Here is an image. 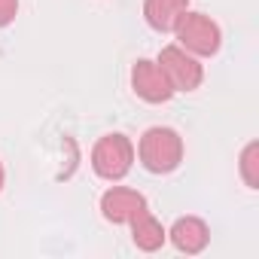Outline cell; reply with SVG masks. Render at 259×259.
I'll list each match as a JSON object with an SVG mask.
<instances>
[{"mask_svg":"<svg viewBox=\"0 0 259 259\" xmlns=\"http://www.w3.org/2000/svg\"><path fill=\"white\" fill-rule=\"evenodd\" d=\"M241 177L247 189H259V144L250 141L241 153Z\"/></svg>","mask_w":259,"mask_h":259,"instance_id":"obj_10","label":"cell"},{"mask_svg":"<svg viewBox=\"0 0 259 259\" xmlns=\"http://www.w3.org/2000/svg\"><path fill=\"white\" fill-rule=\"evenodd\" d=\"M135 165V144L125 135H104L95 147H92V171L101 180H122Z\"/></svg>","mask_w":259,"mask_h":259,"instance_id":"obj_3","label":"cell"},{"mask_svg":"<svg viewBox=\"0 0 259 259\" xmlns=\"http://www.w3.org/2000/svg\"><path fill=\"white\" fill-rule=\"evenodd\" d=\"M168 238H171V244H174L180 253L195 256V253H201V250L210 244V229H207V223H204L201 217H180V220L171 226Z\"/></svg>","mask_w":259,"mask_h":259,"instance_id":"obj_7","label":"cell"},{"mask_svg":"<svg viewBox=\"0 0 259 259\" xmlns=\"http://www.w3.org/2000/svg\"><path fill=\"white\" fill-rule=\"evenodd\" d=\"M132 238H135V244H138V250H144V253H156L165 241H168V232L162 229V223L150 213V207L147 210H141L132 223Z\"/></svg>","mask_w":259,"mask_h":259,"instance_id":"obj_9","label":"cell"},{"mask_svg":"<svg viewBox=\"0 0 259 259\" xmlns=\"http://www.w3.org/2000/svg\"><path fill=\"white\" fill-rule=\"evenodd\" d=\"M159 70L165 73V79L171 82L174 95L177 92H195L204 79V67L198 64L195 55H189L183 46H165L156 58Z\"/></svg>","mask_w":259,"mask_h":259,"instance_id":"obj_4","label":"cell"},{"mask_svg":"<svg viewBox=\"0 0 259 259\" xmlns=\"http://www.w3.org/2000/svg\"><path fill=\"white\" fill-rule=\"evenodd\" d=\"M186 10H189V0H144V19L159 34H174Z\"/></svg>","mask_w":259,"mask_h":259,"instance_id":"obj_8","label":"cell"},{"mask_svg":"<svg viewBox=\"0 0 259 259\" xmlns=\"http://www.w3.org/2000/svg\"><path fill=\"white\" fill-rule=\"evenodd\" d=\"M19 16V0H0V28L13 25Z\"/></svg>","mask_w":259,"mask_h":259,"instance_id":"obj_11","label":"cell"},{"mask_svg":"<svg viewBox=\"0 0 259 259\" xmlns=\"http://www.w3.org/2000/svg\"><path fill=\"white\" fill-rule=\"evenodd\" d=\"M132 89L147 104H168L174 98L171 82L165 79V73L159 70V64L150 61V58L135 61V67H132Z\"/></svg>","mask_w":259,"mask_h":259,"instance_id":"obj_5","label":"cell"},{"mask_svg":"<svg viewBox=\"0 0 259 259\" xmlns=\"http://www.w3.org/2000/svg\"><path fill=\"white\" fill-rule=\"evenodd\" d=\"M174 34H177L180 46H183L189 55H195V58H210V55H217L220 46H223V31H220V25H217L210 16H204V13H189V10H186L183 19L177 22Z\"/></svg>","mask_w":259,"mask_h":259,"instance_id":"obj_2","label":"cell"},{"mask_svg":"<svg viewBox=\"0 0 259 259\" xmlns=\"http://www.w3.org/2000/svg\"><path fill=\"white\" fill-rule=\"evenodd\" d=\"M4 180H7V174H4V165H0V189H4Z\"/></svg>","mask_w":259,"mask_h":259,"instance_id":"obj_12","label":"cell"},{"mask_svg":"<svg viewBox=\"0 0 259 259\" xmlns=\"http://www.w3.org/2000/svg\"><path fill=\"white\" fill-rule=\"evenodd\" d=\"M147 198L138 192V189H128V186H113L101 195V213L107 223H132L141 210H147Z\"/></svg>","mask_w":259,"mask_h":259,"instance_id":"obj_6","label":"cell"},{"mask_svg":"<svg viewBox=\"0 0 259 259\" xmlns=\"http://www.w3.org/2000/svg\"><path fill=\"white\" fill-rule=\"evenodd\" d=\"M138 159L150 174H171L180 168L183 162V138L174 128L165 125H153L144 132L141 144H138Z\"/></svg>","mask_w":259,"mask_h":259,"instance_id":"obj_1","label":"cell"}]
</instances>
